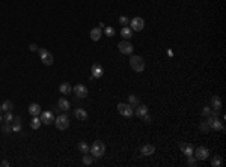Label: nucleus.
<instances>
[{"instance_id":"nucleus-1","label":"nucleus","mask_w":226,"mask_h":167,"mask_svg":"<svg viewBox=\"0 0 226 167\" xmlns=\"http://www.w3.org/2000/svg\"><path fill=\"white\" fill-rule=\"evenodd\" d=\"M89 152H91V155H92L94 158H101L106 152V145L101 142V140H95L94 145L89 148Z\"/></svg>"},{"instance_id":"nucleus-2","label":"nucleus","mask_w":226,"mask_h":167,"mask_svg":"<svg viewBox=\"0 0 226 167\" xmlns=\"http://www.w3.org/2000/svg\"><path fill=\"white\" fill-rule=\"evenodd\" d=\"M130 66L136 72H142L145 69V60L142 56H131L130 57Z\"/></svg>"},{"instance_id":"nucleus-3","label":"nucleus","mask_w":226,"mask_h":167,"mask_svg":"<svg viewBox=\"0 0 226 167\" xmlns=\"http://www.w3.org/2000/svg\"><path fill=\"white\" fill-rule=\"evenodd\" d=\"M38 53H39V57H41V60H42L44 65H47V66L53 65L54 59H53V54L50 53V51L45 50V48H38Z\"/></svg>"},{"instance_id":"nucleus-4","label":"nucleus","mask_w":226,"mask_h":167,"mask_svg":"<svg viewBox=\"0 0 226 167\" xmlns=\"http://www.w3.org/2000/svg\"><path fill=\"white\" fill-rule=\"evenodd\" d=\"M54 125H56L57 130H61V131L66 130V128L70 126V117L66 116V115H61V116H57L56 119H54Z\"/></svg>"},{"instance_id":"nucleus-5","label":"nucleus","mask_w":226,"mask_h":167,"mask_svg":"<svg viewBox=\"0 0 226 167\" xmlns=\"http://www.w3.org/2000/svg\"><path fill=\"white\" fill-rule=\"evenodd\" d=\"M118 111L121 113L124 117H131L133 116V111H134V107L131 104H118Z\"/></svg>"},{"instance_id":"nucleus-6","label":"nucleus","mask_w":226,"mask_h":167,"mask_svg":"<svg viewBox=\"0 0 226 167\" xmlns=\"http://www.w3.org/2000/svg\"><path fill=\"white\" fill-rule=\"evenodd\" d=\"M130 26H131V30L140 32V30H143V27H145V20L142 17H134L133 20H130Z\"/></svg>"},{"instance_id":"nucleus-7","label":"nucleus","mask_w":226,"mask_h":167,"mask_svg":"<svg viewBox=\"0 0 226 167\" xmlns=\"http://www.w3.org/2000/svg\"><path fill=\"white\" fill-rule=\"evenodd\" d=\"M118 48L121 51L122 54H133V50H134V47H133V44L130 41H121L118 44Z\"/></svg>"},{"instance_id":"nucleus-8","label":"nucleus","mask_w":226,"mask_h":167,"mask_svg":"<svg viewBox=\"0 0 226 167\" xmlns=\"http://www.w3.org/2000/svg\"><path fill=\"white\" fill-rule=\"evenodd\" d=\"M39 119H41V122H42L44 125H52L54 124V115H53L52 111H41V115H39Z\"/></svg>"},{"instance_id":"nucleus-9","label":"nucleus","mask_w":226,"mask_h":167,"mask_svg":"<svg viewBox=\"0 0 226 167\" xmlns=\"http://www.w3.org/2000/svg\"><path fill=\"white\" fill-rule=\"evenodd\" d=\"M209 157V150L205 148V146H199L198 149L194 150V158L200 160V161H205V160Z\"/></svg>"},{"instance_id":"nucleus-10","label":"nucleus","mask_w":226,"mask_h":167,"mask_svg":"<svg viewBox=\"0 0 226 167\" xmlns=\"http://www.w3.org/2000/svg\"><path fill=\"white\" fill-rule=\"evenodd\" d=\"M72 92H74V95H76L77 98H86L87 96V87L85 84H76L74 89H72Z\"/></svg>"},{"instance_id":"nucleus-11","label":"nucleus","mask_w":226,"mask_h":167,"mask_svg":"<svg viewBox=\"0 0 226 167\" xmlns=\"http://www.w3.org/2000/svg\"><path fill=\"white\" fill-rule=\"evenodd\" d=\"M91 72H92V78H101L103 74H104V69L100 63H94L92 68H91Z\"/></svg>"},{"instance_id":"nucleus-12","label":"nucleus","mask_w":226,"mask_h":167,"mask_svg":"<svg viewBox=\"0 0 226 167\" xmlns=\"http://www.w3.org/2000/svg\"><path fill=\"white\" fill-rule=\"evenodd\" d=\"M134 115L142 119L145 115H148V107H146V106H143V104H137V106L134 107Z\"/></svg>"},{"instance_id":"nucleus-13","label":"nucleus","mask_w":226,"mask_h":167,"mask_svg":"<svg viewBox=\"0 0 226 167\" xmlns=\"http://www.w3.org/2000/svg\"><path fill=\"white\" fill-rule=\"evenodd\" d=\"M179 149L184 152L185 157H191L193 155V145H190V143H179Z\"/></svg>"},{"instance_id":"nucleus-14","label":"nucleus","mask_w":226,"mask_h":167,"mask_svg":"<svg viewBox=\"0 0 226 167\" xmlns=\"http://www.w3.org/2000/svg\"><path fill=\"white\" fill-rule=\"evenodd\" d=\"M154 152H155V146H154V145H143V146L140 148V154L145 155V157L152 155Z\"/></svg>"},{"instance_id":"nucleus-15","label":"nucleus","mask_w":226,"mask_h":167,"mask_svg":"<svg viewBox=\"0 0 226 167\" xmlns=\"http://www.w3.org/2000/svg\"><path fill=\"white\" fill-rule=\"evenodd\" d=\"M27 111L32 115V116H39L41 115V106L39 104H36V102H32L30 106H29V109H27Z\"/></svg>"},{"instance_id":"nucleus-16","label":"nucleus","mask_w":226,"mask_h":167,"mask_svg":"<svg viewBox=\"0 0 226 167\" xmlns=\"http://www.w3.org/2000/svg\"><path fill=\"white\" fill-rule=\"evenodd\" d=\"M101 36H103V29L94 27V29L91 30V39H92V41H100Z\"/></svg>"},{"instance_id":"nucleus-17","label":"nucleus","mask_w":226,"mask_h":167,"mask_svg":"<svg viewBox=\"0 0 226 167\" xmlns=\"http://www.w3.org/2000/svg\"><path fill=\"white\" fill-rule=\"evenodd\" d=\"M74 116L77 117L78 120H87L89 115H87V111L85 109H76L74 110Z\"/></svg>"},{"instance_id":"nucleus-18","label":"nucleus","mask_w":226,"mask_h":167,"mask_svg":"<svg viewBox=\"0 0 226 167\" xmlns=\"http://www.w3.org/2000/svg\"><path fill=\"white\" fill-rule=\"evenodd\" d=\"M57 106H59V109L62 110V111H68V110H71V102L66 98H61V100L57 101Z\"/></svg>"},{"instance_id":"nucleus-19","label":"nucleus","mask_w":226,"mask_h":167,"mask_svg":"<svg viewBox=\"0 0 226 167\" xmlns=\"http://www.w3.org/2000/svg\"><path fill=\"white\" fill-rule=\"evenodd\" d=\"M211 109L217 110V111L222 110V100H220V96H213L211 98Z\"/></svg>"},{"instance_id":"nucleus-20","label":"nucleus","mask_w":226,"mask_h":167,"mask_svg":"<svg viewBox=\"0 0 226 167\" xmlns=\"http://www.w3.org/2000/svg\"><path fill=\"white\" fill-rule=\"evenodd\" d=\"M23 126H21V117H14V125H12V133H21Z\"/></svg>"},{"instance_id":"nucleus-21","label":"nucleus","mask_w":226,"mask_h":167,"mask_svg":"<svg viewBox=\"0 0 226 167\" xmlns=\"http://www.w3.org/2000/svg\"><path fill=\"white\" fill-rule=\"evenodd\" d=\"M59 91H61V93H63V95H70L71 92H72V87H71L70 83H62L61 86H59Z\"/></svg>"},{"instance_id":"nucleus-22","label":"nucleus","mask_w":226,"mask_h":167,"mask_svg":"<svg viewBox=\"0 0 226 167\" xmlns=\"http://www.w3.org/2000/svg\"><path fill=\"white\" fill-rule=\"evenodd\" d=\"M121 36H122V38H125V39L128 41L131 36H133V30H131L128 26H124V27H122V30H121Z\"/></svg>"},{"instance_id":"nucleus-23","label":"nucleus","mask_w":226,"mask_h":167,"mask_svg":"<svg viewBox=\"0 0 226 167\" xmlns=\"http://www.w3.org/2000/svg\"><path fill=\"white\" fill-rule=\"evenodd\" d=\"M41 125H42V122H41L39 116L32 117V120H30V128H32V130H39V126Z\"/></svg>"},{"instance_id":"nucleus-24","label":"nucleus","mask_w":226,"mask_h":167,"mask_svg":"<svg viewBox=\"0 0 226 167\" xmlns=\"http://www.w3.org/2000/svg\"><path fill=\"white\" fill-rule=\"evenodd\" d=\"M78 150L85 155V154H87L89 152V146H87V143L86 142H80L78 143Z\"/></svg>"},{"instance_id":"nucleus-25","label":"nucleus","mask_w":226,"mask_h":167,"mask_svg":"<svg viewBox=\"0 0 226 167\" xmlns=\"http://www.w3.org/2000/svg\"><path fill=\"white\" fill-rule=\"evenodd\" d=\"M128 104H131L133 107H136V106L139 104V96H137V95H130V96H128Z\"/></svg>"},{"instance_id":"nucleus-26","label":"nucleus","mask_w":226,"mask_h":167,"mask_svg":"<svg viewBox=\"0 0 226 167\" xmlns=\"http://www.w3.org/2000/svg\"><path fill=\"white\" fill-rule=\"evenodd\" d=\"M222 161H223V160H222V157H220V155H217V157H214V158L211 160V166H213V167H220V166H222Z\"/></svg>"},{"instance_id":"nucleus-27","label":"nucleus","mask_w":226,"mask_h":167,"mask_svg":"<svg viewBox=\"0 0 226 167\" xmlns=\"http://www.w3.org/2000/svg\"><path fill=\"white\" fill-rule=\"evenodd\" d=\"M12 109H14V104H12L11 101H5V102L2 104V110H3V111H11Z\"/></svg>"},{"instance_id":"nucleus-28","label":"nucleus","mask_w":226,"mask_h":167,"mask_svg":"<svg viewBox=\"0 0 226 167\" xmlns=\"http://www.w3.org/2000/svg\"><path fill=\"white\" fill-rule=\"evenodd\" d=\"M92 163H94V157H92V155L89 157L87 154H85V157H83V164H85V166H91Z\"/></svg>"},{"instance_id":"nucleus-29","label":"nucleus","mask_w":226,"mask_h":167,"mask_svg":"<svg viewBox=\"0 0 226 167\" xmlns=\"http://www.w3.org/2000/svg\"><path fill=\"white\" fill-rule=\"evenodd\" d=\"M104 33L107 35L109 38H113L116 32H115V29H113V27H110V26H107V27H104Z\"/></svg>"},{"instance_id":"nucleus-30","label":"nucleus","mask_w":226,"mask_h":167,"mask_svg":"<svg viewBox=\"0 0 226 167\" xmlns=\"http://www.w3.org/2000/svg\"><path fill=\"white\" fill-rule=\"evenodd\" d=\"M199 130L202 131V133H208V131H211V128H209V125L207 124V120L200 124V125H199Z\"/></svg>"},{"instance_id":"nucleus-31","label":"nucleus","mask_w":226,"mask_h":167,"mask_svg":"<svg viewBox=\"0 0 226 167\" xmlns=\"http://www.w3.org/2000/svg\"><path fill=\"white\" fill-rule=\"evenodd\" d=\"M2 131H3L5 134H11V133H12V125H11V124H6V122H5V125L2 126Z\"/></svg>"},{"instance_id":"nucleus-32","label":"nucleus","mask_w":226,"mask_h":167,"mask_svg":"<svg viewBox=\"0 0 226 167\" xmlns=\"http://www.w3.org/2000/svg\"><path fill=\"white\" fill-rule=\"evenodd\" d=\"M3 120H5L6 124H12V122H14V116H12V113H11V111H6V116L3 117Z\"/></svg>"},{"instance_id":"nucleus-33","label":"nucleus","mask_w":226,"mask_h":167,"mask_svg":"<svg viewBox=\"0 0 226 167\" xmlns=\"http://www.w3.org/2000/svg\"><path fill=\"white\" fill-rule=\"evenodd\" d=\"M119 24H122V26H128V24H130V20H128V17H125V15L119 17Z\"/></svg>"},{"instance_id":"nucleus-34","label":"nucleus","mask_w":226,"mask_h":167,"mask_svg":"<svg viewBox=\"0 0 226 167\" xmlns=\"http://www.w3.org/2000/svg\"><path fill=\"white\" fill-rule=\"evenodd\" d=\"M187 158H189V160H187V164H189V166H193V167H194L196 164H198V160L193 158V155H191V157H187Z\"/></svg>"},{"instance_id":"nucleus-35","label":"nucleus","mask_w":226,"mask_h":167,"mask_svg":"<svg viewBox=\"0 0 226 167\" xmlns=\"http://www.w3.org/2000/svg\"><path fill=\"white\" fill-rule=\"evenodd\" d=\"M209 113H211V107H204V109H202V115H204V116L208 117Z\"/></svg>"},{"instance_id":"nucleus-36","label":"nucleus","mask_w":226,"mask_h":167,"mask_svg":"<svg viewBox=\"0 0 226 167\" xmlns=\"http://www.w3.org/2000/svg\"><path fill=\"white\" fill-rule=\"evenodd\" d=\"M142 119H143V122H145V124H151V122H152V119H151V116H149V115H145Z\"/></svg>"},{"instance_id":"nucleus-37","label":"nucleus","mask_w":226,"mask_h":167,"mask_svg":"<svg viewBox=\"0 0 226 167\" xmlns=\"http://www.w3.org/2000/svg\"><path fill=\"white\" fill-rule=\"evenodd\" d=\"M29 50L30 51H38V45H36V44H30V45H29Z\"/></svg>"},{"instance_id":"nucleus-38","label":"nucleus","mask_w":226,"mask_h":167,"mask_svg":"<svg viewBox=\"0 0 226 167\" xmlns=\"http://www.w3.org/2000/svg\"><path fill=\"white\" fill-rule=\"evenodd\" d=\"M0 166H3V167H9L11 164H9V161H6V160H3V161L0 163Z\"/></svg>"},{"instance_id":"nucleus-39","label":"nucleus","mask_w":226,"mask_h":167,"mask_svg":"<svg viewBox=\"0 0 226 167\" xmlns=\"http://www.w3.org/2000/svg\"><path fill=\"white\" fill-rule=\"evenodd\" d=\"M2 122H3V117L0 116V124H2Z\"/></svg>"},{"instance_id":"nucleus-40","label":"nucleus","mask_w":226,"mask_h":167,"mask_svg":"<svg viewBox=\"0 0 226 167\" xmlns=\"http://www.w3.org/2000/svg\"><path fill=\"white\" fill-rule=\"evenodd\" d=\"M0 111H2V106H0Z\"/></svg>"}]
</instances>
